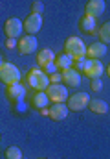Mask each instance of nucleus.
I'll return each instance as SVG.
<instances>
[{
  "mask_svg": "<svg viewBox=\"0 0 110 159\" xmlns=\"http://www.w3.org/2000/svg\"><path fill=\"white\" fill-rule=\"evenodd\" d=\"M26 81H28V85H30L35 93L48 91V87L51 85L50 76H48L42 69H39V67H31V69H30V72L26 74Z\"/></svg>",
  "mask_w": 110,
  "mask_h": 159,
  "instance_id": "1",
  "label": "nucleus"
},
{
  "mask_svg": "<svg viewBox=\"0 0 110 159\" xmlns=\"http://www.w3.org/2000/svg\"><path fill=\"white\" fill-rule=\"evenodd\" d=\"M86 50H88V46L79 37H68L64 41V54H68L73 61L84 59L86 57Z\"/></svg>",
  "mask_w": 110,
  "mask_h": 159,
  "instance_id": "2",
  "label": "nucleus"
},
{
  "mask_svg": "<svg viewBox=\"0 0 110 159\" xmlns=\"http://www.w3.org/2000/svg\"><path fill=\"white\" fill-rule=\"evenodd\" d=\"M0 81H2L4 85L18 83V81H20V70H18L13 63L2 61V63H0Z\"/></svg>",
  "mask_w": 110,
  "mask_h": 159,
  "instance_id": "3",
  "label": "nucleus"
},
{
  "mask_svg": "<svg viewBox=\"0 0 110 159\" xmlns=\"http://www.w3.org/2000/svg\"><path fill=\"white\" fill-rule=\"evenodd\" d=\"M48 98L51 104H64V100H68V87L63 85V83H51L46 91Z\"/></svg>",
  "mask_w": 110,
  "mask_h": 159,
  "instance_id": "4",
  "label": "nucleus"
},
{
  "mask_svg": "<svg viewBox=\"0 0 110 159\" xmlns=\"http://www.w3.org/2000/svg\"><path fill=\"white\" fill-rule=\"evenodd\" d=\"M66 106L70 111H83L90 106V94L88 93H75L66 100Z\"/></svg>",
  "mask_w": 110,
  "mask_h": 159,
  "instance_id": "5",
  "label": "nucleus"
},
{
  "mask_svg": "<svg viewBox=\"0 0 110 159\" xmlns=\"http://www.w3.org/2000/svg\"><path fill=\"white\" fill-rule=\"evenodd\" d=\"M105 72V67L99 59H88L86 57V65L83 69V74L86 76L88 80H99Z\"/></svg>",
  "mask_w": 110,
  "mask_h": 159,
  "instance_id": "6",
  "label": "nucleus"
},
{
  "mask_svg": "<svg viewBox=\"0 0 110 159\" xmlns=\"http://www.w3.org/2000/svg\"><path fill=\"white\" fill-rule=\"evenodd\" d=\"M4 32H6V35H7V39H20V35H22V32H24V22L20 20V19H7L6 20V24H4Z\"/></svg>",
  "mask_w": 110,
  "mask_h": 159,
  "instance_id": "7",
  "label": "nucleus"
},
{
  "mask_svg": "<svg viewBox=\"0 0 110 159\" xmlns=\"http://www.w3.org/2000/svg\"><path fill=\"white\" fill-rule=\"evenodd\" d=\"M37 44H39V41L35 39V35H24V37H20L18 39V54H22V56H30V54H33L37 52Z\"/></svg>",
  "mask_w": 110,
  "mask_h": 159,
  "instance_id": "8",
  "label": "nucleus"
},
{
  "mask_svg": "<svg viewBox=\"0 0 110 159\" xmlns=\"http://www.w3.org/2000/svg\"><path fill=\"white\" fill-rule=\"evenodd\" d=\"M79 28H81V32L86 34V35H94L96 32H99V30H97V19H94V17H90V15H83V17H81Z\"/></svg>",
  "mask_w": 110,
  "mask_h": 159,
  "instance_id": "9",
  "label": "nucleus"
},
{
  "mask_svg": "<svg viewBox=\"0 0 110 159\" xmlns=\"http://www.w3.org/2000/svg\"><path fill=\"white\" fill-rule=\"evenodd\" d=\"M42 28V17L40 15H30L26 20H24V32L28 34V35H35L37 32Z\"/></svg>",
  "mask_w": 110,
  "mask_h": 159,
  "instance_id": "10",
  "label": "nucleus"
},
{
  "mask_svg": "<svg viewBox=\"0 0 110 159\" xmlns=\"http://www.w3.org/2000/svg\"><path fill=\"white\" fill-rule=\"evenodd\" d=\"M103 56H107V44L101 43V41H96L88 46L86 50V57L88 59H101Z\"/></svg>",
  "mask_w": 110,
  "mask_h": 159,
  "instance_id": "11",
  "label": "nucleus"
},
{
  "mask_svg": "<svg viewBox=\"0 0 110 159\" xmlns=\"http://www.w3.org/2000/svg\"><path fill=\"white\" fill-rule=\"evenodd\" d=\"M84 11H86L84 15H90L94 19H99L103 15V11H105V2L103 0H90V2H86Z\"/></svg>",
  "mask_w": 110,
  "mask_h": 159,
  "instance_id": "12",
  "label": "nucleus"
},
{
  "mask_svg": "<svg viewBox=\"0 0 110 159\" xmlns=\"http://www.w3.org/2000/svg\"><path fill=\"white\" fill-rule=\"evenodd\" d=\"M26 94V89L24 85L18 81V83H13V85H7L6 87V96L11 100V102H17V100H22Z\"/></svg>",
  "mask_w": 110,
  "mask_h": 159,
  "instance_id": "13",
  "label": "nucleus"
},
{
  "mask_svg": "<svg viewBox=\"0 0 110 159\" xmlns=\"http://www.w3.org/2000/svg\"><path fill=\"white\" fill-rule=\"evenodd\" d=\"M68 106L66 104H51L50 107V119L51 120H64L68 117Z\"/></svg>",
  "mask_w": 110,
  "mask_h": 159,
  "instance_id": "14",
  "label": "nucleus"
},
{
  "mask_svg": "<svg viewBox=\"0 0 110 159\" xmlns=\"http://www.w3.org/2000/svg\"><path fill=\"white\" fill-rule=\"evenodd\" d=\"M63 83L66 87H77L81 83V72L75 69H68L63 72Z\"/></svg>",
  "mask_w": 110,
  "mask_h": 159,
  "instance_id": "15",
  "label": "nucleus"
},
{
  "mask_svg": "<svg viewBox=\"0 0 110 159\" xmlns=\"http://www.w3.org/2000/svg\"><path fill=\"white\" fill-rule=\"evenodd\" d=\"M55 54L50 50V48H44V50H40L39 54H37V61H39V67H42V69H46L48 65H51V63H55Z\"/></svg>",
  "mask_w": 110,
  "mask_h": 159,
  "instance_id": "16",
  "label": "nucleus"
},
{
  "mask_svg": "<svg viewBox=\"0 0 110 159\" xmlns=\"http://www.w3.org/2000/svg\"><path fill=\"white\" fill-rule=\"evenodd\" d=\"M88 107H90V111L94 115H107L108 113V104L105 100H101V98H92Z\"/></svg>",
  "mask_w": 110,
  "mask_h": 159,
  "instance_id": "17",
  "label": "nucleus"
},
{
  "mask_svg": "<svg viewBox=\"0 0 110 159\" xmlns=\"http://www.w3.org/2000/svg\"><path fill=\"white\" fill-rule=\"evenodd\" d=\"M73 63H75V61H73L68 54H59V56L55 57V67H57V70H61V72H64V70H68V69H73Z\"/></svg>",
  "mask_w": 110,
  "mask_h": 159,
  "instance_id": "18",
  "label": "nucleus"
},
{
  "mask_svg": "<svg viewBox=\"0 0 110 159\" xmlns=\"http://www.w3.org/2000/svg\"><path fill=\"white\" fill-rule=\"evenodd\" d=\"M48 102H50V98H48L46 91H40V93H35V94H33V98H31V106H33L35 109H39V111L46 109Z\"/></svg>",
  "mask_w": 110,
  "mask_h": 159,
  "instance_id": "19",
  "label": "nucleus"
},
{
  "mask_svg": "<svg viewBox=\"0 0 110 159\" xmlns=\"http://www.w3.org/2000/svg\"><path fill=\"white\" fill-rule=\"evenodd\" d=\"M97 35H99V41H101V43L108 44V43H110V20H108V22H105V24L99 28Z\"/></svg>",
  "mask_w": 110,
  "mask_h": 159,
  "instance_id": "20",
  "label": "nucleus"
},
{
  "mask_svg": "<svg viewBox=\"0 0 110 159\" xmlns=\"http://www.w3.org/2000/svg\"><path fill=\"white\" fill-rule=\"evenodd\" d=\"M4 157L6 159H22V152H20L18 146H9L4 152Z\"/></svg>",
  "mask_w": 110,
  "mask_h": 159,
  "instance_id": "21",
  "label": "nucleus"
},
{
  "mask_svg": "<svg viewBox=\"0 0 110 159\" xmlns=\"http://www.w3.org/2000/svg\"><path fill=\"white\" fill-rule=\"evenodd\" d=\"M44 11V4L42 2H31V13L33 15H40Z\"/></svg>",
  "mask_w": 110,
  "mask_h": 159,
  "instance_id": "22",
  "label": "nucleus"
},
{
  "mask_svg": "<svg viewBox=\"0 0 110 159\" xmlns=\"http://www.w3.org/2000/svg\"><path fill=\"white\" fill-rule=\"evenodd\" d=\"M101 87H103V83H101V80H90V89H92L94 93H97V91H101Z\"/></svg>",
  "mask_w": 110,
  "mask_h": 159,
  "instance_id": "23",
  "label": "nucleus"
},
{
  "mask_svg": "<svg viewBox=\"0 0 110 159\" xmlns=\"http://www.w3.org/2000/svg\"><path fill=\"white\" fill-rule=\"evenodd\" d=\"M61 80H63V72H55V74H51L50 81L51 83H61Z\"/></svg>",
  "mask_w": 110,
  "mask_h": 159,
  "instance_id": "24",
  "label": "nucleus"
},
{
  "mask_svg": "<svg viewBox=\"0 0 110 159\" xmlns=\"http://www.w3.org/2000/svg\"><path fill=\"white\" fill-rule=\"evenodd\" d=\"M17 46H18V43H17L15 39H7V41H6V48H9V50H11V48H17Z\"/></svg>",
  "mask_w": 110,
  "mask_h": 159,
  "instance_id": "25",
  "label": "nucleus"
},
{
  "mask_svg": "<svg viewBox=\"0 0 110 159\" xmlns=\"http://www.w3.org/2000/svg\"><path fill=\"white\" fill-rule=\"evenodd\" d=\"M44 70H48V74H53V70H57V67H55V63H51V65H48Z\"/></svg>",
  "mask_w": 110,
  "mask_h": 159,
  "instance_id": "26",
  "label": "nucleus"
},
{
  "mask_svg": "<svg viewBox=\"0 0 110 159\" xmlns=\"http://www.w3.org/2000/svg\"><path fill=\"white\" fill-rule=\"evenodd\" d=\"M40 115H42V117H50V109H48V107H46V109H42V111H40Z\"/></svg>",
  "mask_w": 110,
  "mask_h": 159,
  "instance_id": "27",
  "label": "nucleus"
},
{
  "mask_svg": "<svg viewBox=\"0 0 110 159\" xmlns=\"http://www.w3.org/2000/svg\"><path fill=\"white\" fill-rule=\"evenodd\" d=\"M107 76H108V78H110V65H108V67H107Z\"/></svg>",
  "mask_w": 110,
  "mask_h": 159,
  "instance_id": "28",
  "label": "nucleus"
}]
</instances>
